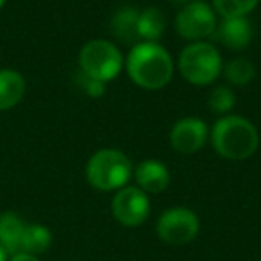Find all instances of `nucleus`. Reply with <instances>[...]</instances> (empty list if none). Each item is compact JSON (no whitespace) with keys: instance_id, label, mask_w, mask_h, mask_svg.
Returning <instances> with one entry per match:
<instances>
[{"instance_id":"f257e3e1","label":"nucleus","mask_w":261,"mask_h":261,"mask_svg":"<svg viewBox=\"0 0 261 261\" xmlns=\"http://www.w3.org/2000/svg\"><path fill=\"white\" fill-rule=\"evenodd\" d=\"M127 73L143 90H161L174 75V61L161 45L138 43L127 58Z\"/></svg>"},{"instance_id":"f03ea898","label":"nucleus","mask_w":261,"mask_h":261,"mask_svg":"<svg viewBox=\"0 0 261 261\" xmlns=\"http://www.w3.org/2000/svg\"><path fill=\"white\" fill-rule=\"evenodd\" d=\"M213 147L222 158L242 161L250 158L257 150L259 136L252 123L236 115L222 116L213 125L211 133Z\"/></svg>"},{"instance_id":"7ed1b4c3","label":"nucleus","mask_w":261,"mask_h":261,"mask_svg":"<svg viewBox=\"0 0 261 261\" xmlns=\"http://www.w3.org/2000/svg\"><path fill=\"white\" fill-rule=\"evenodd\" d=\"M133 165L123 152L115 149H102L90 158L86 165V179L95 190L113 192L129 182Z\"/></svg>"},{"instance_id":"20e7f679","label":"nucleus","mask_w":261,"mask_h":261,"mask_svg":"<svg viewBox=\"0 0 261 261\" xmlns=\"http://www.w3.org/2000/svg\"><path fill=\"white\" fill-rule=\"evenodd\" d=\"M179 72L188 83L206 86L215 83L222 73V58L211 43L195 41L181 52Z\"/></svg>"},{"instance_id":"39448f33","label":"nucleus","mask_w":261,"mask_h":261,"mask_svg":"<svg viewBox=\"0 0 261 261\" xmlns=\"http://www.w3.org/2000/svg\"><path fill=\"white\" fill-rule=\"evenodd\" d=\"M81 72L102 83L115 79L122 70V54L113 43L93 40L83 47L79 54Z\"/></svg>"},{"instance_id":"423d86ee","label":"nucleus","mask_w":261,"mask_h":261,"mask_svg":"<svg viewBox=\"0 0 261 261\" xmlns=\"http://www.w3.org/2000/svg\"><path fill=\"white\" fill-rule=\"evenodd\" d=\"M199 217L188 207H170L158 218L156 224V232L161 242L174 247L193 242L199 234Z\"/></svg>"},{"instance_id":"0eeeda50","label":"nucleus","mask_w":261,"mask_h":261,"mask_svg":"<svg viewBox=\"0 0 261 261\" xmlns=\"http://www.w3.org/2000/svg\"><path fill=\"white\" fill-rule=\"evenodd\" d=\"M217 15L207 4L197 0L193 4L181 8L175 18V31L182 38L192 41H200L213 36L217 29Z\"/></svg>"},{"instance_id":"6e6552de","label":"nucleus","mask_w":261,"mask_h":261,"mask_svg":"<svg viewBox=\"0 0 261 261\" xmlns=\"http://www.w3.org/2000/svg\"><path fill=\"white\" fill-rule=\"evenodd\" d=\"M113 217L125 227H138L150 213V202L145 192L138 186H123L116 192L111 202Z\"/></svg>"},{"instance_id":"1a4fd4ad","label":"nucleus","mask_w":261,"mask_h":261,"mask_svg":"<svg viewBox=\"0 0 261 261\" xmlns=\"http://www.w3.org/2000/svg\"><path fill=\"white\" fill-rule=\"evenodd\" d=\"M207 127L200 118H182L172 127L170 145L179 154H193L206 143Z\"/></svg>"},{"instance_id":"9d476101","label":"nucleus","mask_w":261,"mask_h":261,"mask_svg":"<svg viewBox=\"0 0 261 261\" xmlns=\"http://www.w3.org/2000/svg\"><path fill=\"white\" fill-rule=\"evenodd\" d=\"M213 38L231 50H243L252 41V25L247 18H224Z\"/></svg>"},{"instance_id":"9b49d317","label":"nucleus","mask_w":261,"mask_h":261,"mask_svg":"<svg viewBox=\"0 0 261 261\" xmlns=\"http://www.w3.org/2000/svg\"><path fill=\"white\" fill-rule=\"evenodd\" d=\"M135 179L138 188L145 193H161L170 185V174L163 163L154 160H147L136 167Z\"/></svg>"},{"instance_id":"f8f14e48","label":"nucleus","mask_w":261,"mask_h":261,"mask_svg":"<svg viewBox=\"0 0 261 261\" xmlns=\"http://www.w3.org/2000/svg\"><path fill=\"white\" fill-rule=\"evenodd\" d=\"M138 16L140 11L136 8H120L109 22L111 34L125 45H138Z\"/></svg>"},{"instance_id":"ddd939ff","label":"nucleus","mask_w":261,"mask_h":261,"mask_svg":"<svg viewBox=\"0 0 261 261\" xmlns=\"http://www.w3.org/2000/svg\"><path fill=\"white\" fill-rule=\"evenodd\" d=\"M25 93V79L16 70H0V111L15 108Z\"/></svg>"},{"instance_id":"4468645a","label":"nucleus","mask_w":261,"mask_h":261,"mask_svg":"<svg viewBox=\"0 0 261 261\" xmlns=\"http://www.w3.org/2000/svg\"><path fill=\"white\" fill-rule=\"evenodd\" d=\"M27 224L16 213L6 211L0 215V245L8 254H16L22 250V238Z\"/></svg>"},{"instance_id":"2eb2a0df","label":"nucleus","mask_w":261,"mask_h":261,"mask_svg":"<svg viewBox=\"0 0 261 261\" xmlns=\"http://www.w3.org/2000/svg\"><path fill=\"white\" fill-rule=\"evenodd\" d=\"M165 16L158 8H147L138 16V36L143 43H156L165 33Z\"/></svg>"},{"instance_id":"dca6fc26","label":"nucleus","mask_w":261,"mask_h":261,"mask_svg":"<svg viewBox=\"0 0 261 261\" xmlns=\"http://www.w3.org/2000/svg\"><path fill=\"white\" fill-rule=\"evenodd\" d=\"M52 245V232L48 227L41 224H31L23 231L22 238V250L20 252H27L38 256V254H43L50 249Z\"/></svg>"},{"instance_id":"f3484780","label":"nucleus","mask_w":261,"mask_h":261,"mask_svg":"<svg viewBox=\"0 0 261 261\" xmlns=\"http://www.w3.org/2000/svg\"><path fill=\"white\" fill-rule=\"evenodd\" d=\"M222 70H224L225 79L231 84H234V86H245V84H249L250 81L254 79V75H256L254 65L243 58L232 59V61H229L227 66Z\"/></svg>"},{"instance_id":"a211bd4d","label":"nucleus","mask_w":261,"mask_h":261,"mask_svg":"<svg viewBox=\"0 0 261 261\" xmlns=\"http://www.w3.org/2000/svg\"><path fill=\"white\" fill-rule=\"evenodd\" d=\"M257 6V0H213V11L222 18H245Z\"/></svg>"},{"instance_id":"6ab92c4d","label":"nucleus","mask_w":261,"mask_h":261,"mask_svg":"<svg viewBox=\"0 0 261 261\" xmlns=\"http://www.w3.org/2000/svg\"><path fill=\"white\" fill-rule=\"evenodd\" d=\"M232 106H234V93L227 86H217L211 90L210 97H207V108L211 113L224 115V113L231 111Z\"/></svg>"},{"instance_id":"aec40b11","label":"nucleus","mask_w":261,"mask_h":261,"mask_svg":"<svg viewBox=\"0 0 261 261\" xmlns=\"http://www.w3.org/2000/svg\"><path fill=\"white\" fill-rule=\"evenodd\" d=\"M77 84H79L81 90L91 98L102 97L106 91V83H102V81H98V79H93V77L86 75V73H83V72H79V75H77Z\"/></svg>"},{"instance_id":"412c9836","label":"nucleus","mask_w":261,"mask_h":261,"mask_svg":"<svg viewBox=\"0 0 261 261\" xmlns=\"http://www.w3.org/2000/svg\"><path fill=\"white\" fill-rule=\"evenodd\" d=\"M9 261H40L38 256H33V254H27V252H16L11 256Z\"/></svg>"},{"instance_id":"4be33fe9","label":"nucleus","mask_w":261,"mask_h":261,"mask_svg":"<svg viewBox=\"0 0 261 261\" xmlns=\"http://www.w3.org/2000/svg\"><path fill=\"white\" fill-rule=\"evenodd\" d=\"M172 6H179V8H186V6L193 4V2H197V0H168Z\"/></svg>"},{"instance_id":"5701e85b","label":"nucleus","mask_w":261,"mask_h":261,"mask_svg":"<svg viewBox=\"0 0 261 261\" xmlns=\"http://www.w3.org/2000/svg\"><path fill=\"white\" fill-rule=\"evenodd\" d=\"M8 256H9V254L6 252V249H4L2 245H0V261H9V259H8Z\"/></svg>"},{"instance_id":"b1692460","label":"nucleus","mask_w":261,"mask_h":261,"mask_svg":"<svg viewBox=\"0 0 261 261\" xmlns=\"http://www.w3.org/2000/svg\"><path fill=\"white\" fill-rule=\"evenodd\" d=\"M4 4H6V0H0V8H2Z\"/></svg>"}]
</instances>
